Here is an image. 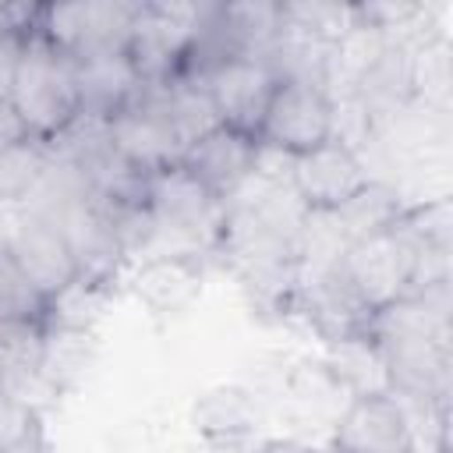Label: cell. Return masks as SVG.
Instances as JSON below:
<instances>
[{"mask_svg":"<svg viewBox=\"0 0 453 453\" xmlns=\"http://www.w3.org/2000/svg\"><path fill=\"white\" fill-rule=\"evenodd\" d=\"M21 39L25 35H4L0 39V96H7V88H11V74H14V60H18Z\"/></svg>","mask_w":453,"mask_h":453,"instance_id":"4316f807","label":"cell"},{"mask_svg":"<svg viewBox=\"0 0 453 453\" xmlns=\"http://www.w3.org/2000/svg\"><path fill=\"white\" fill-rule=\"evenodd\" d=\"M145 11L159 21H170L184 32H198L209 18V4L205 0H145Z\"/></svg>","mask_w":453,"mask_h":453,"instance_id":"d4e9b609","label":"cell"},{"mask_svg":"<svg viewBox=\"0 0 453 453\" xmlns=\"http://www.w3.org/2000/svg\"><path fill=\"white\" fill-rule=\"evenodd\" d=\"M127 28L131 25L110 14L99 0H46L39 18V35L71 60H81L96 50L124 46Z\"/></svg>","mask_w":453,"mask_h":453,"instance_id":"7c38bea8","label":"cell"},{"mask_svg":"<svg viewBox=\"0 0 453 453\" xmlns=\"http://www.w3.org/2000/svg\"><path fill=\"white\" fill-rule=\"evenodd\" d=\"M382 350L389 393L403 403L449 407V336H372Z\"/></svg>","mask_w":453,"mask_h":453,"instance_id":"52a82bcc","label":"cell"},{"mask_svg":"<svg viewBox=\"0 0 453 453\" xmlns=\"http://www.w3.org/2000/svg\"><path fill=\"white\" fill-rule=\"evenodd\" d=\"M219 124L237 127L244 134H258L265 103L280 81V74L273 71V64L262 53H230L219 57L216 64H209L205 71H198Z\"/></svg>","mask_w":453,"mask_h":453,"instance_id":"5b68a950","label":"cell"},{"mask_svg":"<svg viewBox=\"0 0 453 453\" xmlns=\"http://www.w3.org/2000/svg\"><path fill=\"white\" fill-rule=\"evenodd\" d=\"M205 283V251L191 248H163L134 258L131 294L156 315L170 319L188 311Z\"/></svg>","mask_w":453,"mask_h":453,"instance_id":"9c48e42d","label":"cell"},{"mask_svg":"<svg viewBox=\"0 0 453 453\" xmlns=\"http://www.w3.org/2000/svg\"><path fill=\"white\" fill-rule=\"evenodd\" d=\"M191 421L212 442H241L258 428L262 403H258V393L248 386H237V382L212 386L195 400Z\"/></svg>","mask_w":453,"mask_h":453,"instance_id":"2e32d148","label":"cell"},{"mask_svg":"<svg viewBox=\"0 0 453 453\" xmlns=\"http://www.w3.org/2000/svg\"><path fill=\"white\" fill-rule=\"evenodd\" d=\"M50 297L28 280V273L0 251V319H46Z\"/></svg>","mask_w":453,"mask_h":453,"instance_id":"7402d4cb","label":"cell"},{"mask_svg":"<svg viewBox=\"0 0 453 453\" xmlns=\"http://www.w3.org/2000/svg\"><path fill=\"white\" fill-rule=\"evenodd\" d=\"M53 142L46 138H21L14 142L11 149L0 152V202H14V205H25L35 188L42 184L50 163H53Z\"/></svg>","mask_w":453,"mask_h":453,"instance_id":"d6986e66","label":"cell"},{"mask_svg":"<svg viewBox=\"0 0 453 453\" xmlns=\"http://www.w3.org/2000/svg\"><path fill=\"white\" fill-rule=\"evenodd\" d=\"M42 411L21 403L0 389V449H39L42 446Z\"/></svg>","mask_w":453,"mask_h":453,"instance_id":"cb8c5ba5","label":"cell"},{"mask_svg":"<svg viewBox=\"0 0 453 453\" xmlns=\"http://www.w3.org/2000/svg\"><path fill=\"white\" fill-rule=\"evenodd\" d=\"M103 343L99 329H71V326H50L46 322V350H42V375L60 389H78L99 365Z\"/></svg>","mask_w":453,"mask_h":453,"instance_id":"e0dca14e","label":"cell"},{"mask_svg":"<svg viewBox=\"0 0 453 453\" xmlns=\"http://www.w3.org/2000/svg\"><path fill=\"white\" fill-rule=\"evenodd\" d=\"M205 4H209V11H212V4H219V0H205Z\"/></svg>","mask_w":453,"mask_h":453,"instance_id":"f1b7e54d","label":"cell"},{"mask_svg":"<svg viewBox=\"0 0 453 453\" xmlns=\"http://www.w3.org/2000/svg\"><path fill=\"white\" fill-rule=\"evenodd\" d=\"M336 449L347 453H403L414 449L407 407L396 393H354L333 418Z\"/></svg>","mask_w":453,"mask_h":453,"instance_id":"ba28073f","label":"cell"},{"mask_svg":"<svg viewBox=\"0 0 453 453\" xmlns=\"http://www.w3.org/2000/svg\"><path fill=\"white\" fill-rule=\"evenodd\" d=\"M255 159H258V142L251 134L216 124L212 131H205L184 149L180 166L195 173L216 198L226 202L255 173Z\"/></svg>","mask_w":453,"mask_h":453,"instance_id":"4fadbf2b","label":"cell"},{"mask_svg":"<svg viewBox=\"0 0 453 453\" xmlns=\"http://www.w3.org/2000/svg\"><path fill=\"white\" fill-rule=\"evenodd\" d=\"M74 85H78V113L103 117V120L131 106L142 92V78L131 67L124 46L96 50L74 60Z\"/></svg>","mask_w":453,"mask_h":453,"instance_id":"5bb4252c","label":"cell"},{"mask_svg":"<svg viewBox=\"0 0 453 453\" xmlns=\"http://www.w3.org/2000/svg\"><path fill=\"white\" fill-rule=\"evenodd\" d=\"M28 134H32V131H28L25 117L18 113V106H14L7 96H0V152H4V149H11L14 142L28 138Z\"/></svg>","mask_w":453,"mask_h":453,"instance_id":"484cf974","label":"cell"},{"mask_svg":"<svg viewBox=\"0 0 453 453\" xmlns=\"http://www.w3.org/2000/svg\"><path fill=\"white\" fill-rule=\"evenodd\" d=\"M195 35L198 32H184V28L142 11L124 35V53H127L131 67L138 71L142 85H163V81L184 74Z\"/></svg>","mask_w":453,"mask_h":453,"instance_id":"9a60e30c","label":"cell"},{"mask_svg":"<svg viewBox=\"0 0 453 453\" xmlns=\"http://www.w3.org/2000/svg\"><path fill=\"white\" fill-rule=\"evenodd\" d=\"M340 273L350 283V290L357 294V301L368 311H379L382 304L403 297L414 290V265H418V237L400 223V216L354 241L343 255H340Z\"/></svg>","mask_w":453,"mask_h":453,"instance_id":"3957f363","label":"cell"},{"mask_svg":"<svg viewBox=\"0 0 453 453\" xmlns=\"http://www.w3.org/2000/svg\"><path fill=\"white\" fill-rule=\"evenodd\" d=\"M333 127H336V99L326 85L304 78H280L265 103L255 142L297 156L329 142Z\"/></svg>","mask_w":453,"mask_h":453,"instance_id":"277c9868","label":"cell"},{"mask_svg":"<svg viewBox=\"0 0 453 453\" xmlns=\"http://www.w3.org/2000/svg\"><path fill=\"white\" fill-rule=\"evenodd\" d=\"M4 251H11V258L28 273V280L46 297H57L64 287H71L81 276L64 230L53 219L28 212V209H21V219Z\"/></svg>","mask_w":453,"mask_h":453,"instance_id":"8fae6325","label":"cell"},{"mask_svg":"<svg viewBox=\"0 0 453 453\" xmlns=\"http://www.w3.org/2000/svg\"><path fill=\"white\" fill-rule=\"evenodd\" d=\"M421 14L428 11H421L418 0H347V21L354 28H368L382 35H400Z\"/></svg>","mask_w":453,"mask_h":453,"instance_id":"603a6c76","label":"cell"},{"mask_svg":"<svg viewBox=\"0 0 453 453\" xmlns=\"http://www.w3.org/2000/svg\"><path fill=\"white\" fill-rule=\"evenodd\" d=\"M149 212L156 219V248L163 241H177L173 248L212 255L223 226V198H216L180 163L149 177Z\"/></svg>","mask_w":453,"mask_h":453,"instance_id":"7a4b0ae2","label":"cell"},{"mask_svg":"<svg viewBox=\"0 0 453 453\" xmlns=\"http://www.w3.org/2000/svg\"><path fill=\"white\" fill-rule=\"evenodd\" d=\"M106 131H110V145H113L117 159H124L131 170H138L145 177L180 163V156H184L180 138L173 134L166 117L142 92L131 106H124L120 113H113L106 120Z\"/></svg>","mask_w":453,"mask_h":453,"instance_id":"30bf717a","label":"cell"},{"mask_svg":"<svg viewBox=\"0 0 453 453\" xmlns=\"http://www.w3.org/2000/svg\"><path fill=\"white\" fill-rule=\"evenodd\" d=\"M46 319H0V386L42 372Z\"/></svg>","mask_w":453,"mask_h":453,"instance_id":"ffe728a7","label":"cell"},{"mask_svg":"<svg viewBox=\"0 0 453 453\" xmlns=\"http://www.w3.org/2000/svg\"><path fill=\"white\" fill-rule=\"evenodd\" d=\"M7 99L25 117L35 138L53 142L74 117H78V85H74V60L60 53L39 32L21 39Z\"/></svg>","mask_w":453,"mask_h":453,"instance_id":"6da1fadb","label":"cell"},{"mask_svg":"<svg viewBox=\"0 0 453 453\" xmlns=\"http://www.w3.org/2000/svg\"><path fill=\"white\" fill-rule=\"evenodd\" d=\"M113 283L85 280L78 276L71 287H64L57 297H50L46 322L50 326H71V329H99L110 301H113Z\"/></svg>","mask_w":453,"mask_h":453,"instance_id":"44dd1931","label":"cell"},{"mask_svg":"<svg viewBox=\"0 0 453 453\" xmlns=\"http://www.w3.org/2000/svg\"><path fill=\"white\" fill-rule=\"evenodd\" d=\"M372 166L365 163L361 149L329 138L308 152L290 156V184L308 212H329L350 202L357 191L372 184Z\"/></svg>","mask_w":453,"mask_h":453,"instance_id":"8992f818","label":"cell"},{"mask_svg":"<svg viewBox=\"0 0 453 453\" xmlns=\"http://www.w3.org/2000/svg\"><path fill=\"white\" fill-rule=\"evenodd\" d=\"M326 368L343 382V389L354 393H382L389 389L386 379V365H382V350L372 340V333H350L340 340H326V354H322Z\"/></svg>","mask_w":453,"mask_h":453,"instance_id":"ac0fdd59","label":"cell"},{"mask_svg":"<svg viewBox=\"0 0 453 453\" xmlns=\"http://www.w3.org/2000/svg\"><path fill=\"white\" fill-rule=\"evenodd\" d=\"M4 35H18V28L11 21V11H7V0H0V39Z\"/></svg>","mask_w":453,"mask_h":453,"instance_id":"83f0119b","label":"cell"}]
</instances>
